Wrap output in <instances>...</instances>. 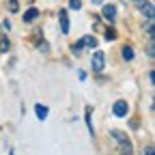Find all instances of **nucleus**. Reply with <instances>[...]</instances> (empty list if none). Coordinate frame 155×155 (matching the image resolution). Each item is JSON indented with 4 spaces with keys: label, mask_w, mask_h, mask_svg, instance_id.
Wrapping results in <instances>:
<instances>
[{
    "label": "nucleus",
    "mask_w": 155,
    "mask_h": 155,
    "mask_svg": "<svg viewBox=\"0 0 155 155\" xmlns=\"http://www.w3.org/2000/svg\"><path fill=\"white\" fill-rule=\"evenodd\" d=\"M110 134H112V138L119 140V144H121V153H123V155H131V142H129L127 136H125L123 131H119V129H112Z\"/></svg>",
    "instance_id": "nucleus-1"
},
{
    "label": "nucleus",
    "mask_w": 155,
    "mask_h": 155,
    "mask_svg": "<svg viewBox=\"0 0 155 155\" xmlns=\"http://www.w3.org/2000/svg\"><path fill=\"white\" fill-rule=\"evenodd\" d=\"M104 61H106V54H104V52H95V54H93V61H91L93 71H101V69H104V65H106Z\"/></svg>",
    "instance_id": "nucleus-2"
},
{
    "label": "nucleus",
    "mask_w": 155,
    "mask_h": 155,
    "mask_svg": "<svg viewBox=\"0 0 155 155\" xmlns=\"http://www.w3.org/2000/svg\"><path fill=\"white\" fill-rule=\"evenodd\" d=\"M112 112H114V116H127V112H129V106H127V101L119 99V101L114 104Z\"/></svg>",
    "instance_id": "nucleus-3"
},
{
    "label": "nucleus",
    "mask_w": 155,
    "mask_h": 155,
    "mask_svg": "<svg viewBox=\"0 0 155 155\" xmlns=\"http://www.w3.org/2000/svg\"><path fill=\"white\" fill-rule=\"evenodd\" d=\"M58 19H61V30L67 35L69 32V15H67V11H58Z\"/></svg>",
    "instance_id": "nucleus-4"
},
{
    "label": "nucleus",
    "mask_w": 155,
    "mask_h": 155,
    "mask_svg": "<svg viewBox=\"0 0 155 155\" xmlns=\"http://www.w3.org/2000/svg\"><path fill=\"white\" fill-rule=\"evenodd\" d=\"M101 13H104V17L108 19V22H114V17H116V9H114L112 5H106Z\"/></svg>",
    "instance_id": "nucleus-5"
},
{
    "label": "nucleus",
    "mask_w": 155,
    "mask_h": 155,
    "mask_svg": "<svg viewBox=\"0 0 155 155\" xmlns=\"http://www.w3.org/2000/svg\"><path fill=\"white\" fill-rule=\"evenodd\" d=\"M37 17H39V9H28L24 13V22H32V19H37Z\"/></svg>",
    "instance_id": "nucleus-6"
},
{
    "label": "nucleus",
    "mask_w": 155,
    "mask_h": 155,
    "mask_svg": "<svg viewBox=\"0 0 155 155\" xmlns=\"http://www.w3.org/2000/svg\"><path fill=\"white\" fill-rule=\"evenodd\" d=\"M82 45H84V48H95V45H97V39H95L93 35H86V37L82 39Z\"/></svg>",
    "instance_id": "nucleus-7"
},
{
    "label": "nucleus",
    "mask_w": 155,
    "mask_h": 155,
    "mask_svg": "<svg viewBox=\"0 0 155 155\" xmlns=\"http://www.w3.org/2000/svg\"><path fill=\"white\" fill-rule=\"evenodd\" d=\"M35 112H37V116H39L41 121H43V119H48V108H45V106H41V104H39V106L35 108Z\"/></svg>",
    "instance_id": "nucleus-8"
},
{
    "label": "nucleus",
    "mask_w": 155,
    "mask_h": 155,
    "mask_svg": "<svg viewBox=\"0 0 155 155\" xmlns=\"http://www.w3.org/2000/svg\"><path fill=\"white\" fill-rule=\"evenodd\" d=\"M142 13H144V15H147V17L151 19V17H153V5H151V2L142 5Z\"/></svg>",
    "instance_id": "nucleus-9"
},
{
    "label": "nucleus",
    "mask_w": 155,
    "mask_h": 155,
    "mask_svg": "<svg viewBox=\"0 0 155 155\" xmlns=\"http://www.w3.org/2000/svg\"><path fill=\"white\" fill-rule=\"evenodd\" d=\"M123 58H125V61H131V58H134V50H131L129 45L123 48Z\"/></svg>",
    "instance_id": "nucleus-10"
},
{
    "label": "nucleus",
    "mask_w": 155,
    "mask_h": 155,
    "mask_svg": "<svg viewBox=\"0 0 155 155\" xmlns=\"http://www.w3.org/2000/svg\"><path fill=\"white\" fill-rule=\"evenodd\" d=\"M9 11L11 13H17L19 11V2H17V0H9Z\"/></svg>",
    "instance_id": "nucleus-11"
},
{
    "label": "nucleus",
    "mask_w": 155,
    "mask_h": 155,
    "mask_svg": "<svg viewBox=\"0 0 155 155\" xmlns=\"http://www.w3.org/2000/svg\"><path fill=\"white\" fill-rule=\"evenodd\" d=\"M11 48V43H9V39H0V52H7Z\"/></svg>",
    "instance_id": "nucleus-12"
},
{
    "label": "nucleus",
    "mask_w": 155,
    "mask_h": 155,
    "mask_svg": "<svg viewBox=\"0 0 155 155\" xmlns=\"http://www.w3.org/2000/svg\"><path fill=\"white\" fill-rule=\"evenodd\" d=\"M82 48H84V45H82V41H78V43H73V45H71V52H73V54H80V52H82Z\"/></svg>",
    "instance_id": "nucleus-13"
},
{
    "label": "nucleus",
    "mask_w": 155,
    "mask_h": 155,
    "mask_svg": "<svg viewBox=\"0 0 155 155\" xmlns=\"http://www.w3.org/2000/svg\"><path fill=\"white\" fill-rule=\"evenodd\" d=\"M86 125H88V131L93 134V121H91V108H86Z\"/></svg>",
    "instance_id": "nucleus-14"
},
{
    "label": "nucleus",
    "mask_w": 155,
    "mask_h": 155,
    "mask_svg": "<svg viewBox=\"0 0 155 155\" xmlns=\"http://www.w3.org/2000/svg\"><path fill=\"white\" fill-rule=\"evenodd\" d=\"M106 39H116V30L114 28H108L106 30Z\"/></svg>",
    "instance_id": "nucleus-15"
},
{
    "label": "nucleus",
    "mask_w": 155,
    "mask_h": 155,
    "mask_svg": "<svg viewBox=\"0 0 155 155\" xmlns=\"http://www.w3.org/2000/svg\"><path fill=\"white\" fill-rule=\"evenodd\" d=\"M69 5H71V9H80L82 7V0H71Z\"/></svg>",
    "instance_id": "nucleus-16"
},
{
    "label": "nucleus",
    "mask_w": 155,
    "mask_h": 155,
    "mask_svg": "<svg viewBox=\"0 0 155 155\" xmlns=\"http://www.w3.org/2000/svg\"><path fill=\"white\" fill-rule=\"evenodd\" d=\"M144 155H153V149L149 147V149H144Z\"/></svg>",
    "instance_id": "nucleus-17"
}]
</instances>
